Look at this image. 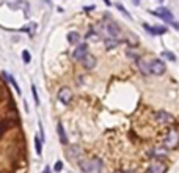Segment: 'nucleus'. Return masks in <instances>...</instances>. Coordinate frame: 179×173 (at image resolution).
<instances>
[{
  "mask_svg": "<svg viewBox=\"0 0 179 173\" xmlns=\"http://www.w3.org/2000/svg\"><path fill=\"white\" fill-rule=\"evenodd\" d=\"M127 57L134 58V60H138V55H137V54H135L134 51H132V49H131V51H127Z\"/></svg>",
  "mask_w": 179,
  "mask_h": 173,
  "instance_id": "28",
  "label": "nucleus"
},
{
  "mask_svg": "<svg viewBox=\"0 0 179 173\" xmlns=\"http://www.w3.org/2000/svg\"><path fill=\"white\" fill-rule=\"evenodd\" d=\"M80 41V35L77 31H69L68 33V43L69 44H77Z\"/></svg>",
  "mask_w": 179,
  "mask_h": 173,
  "instance_id": "17",
  "label": "nucleus"
},
{
  "mask_svg": "<svg viewBox=\"0 0 179 173\" xmlns=\"http://www.w3.org/2000/svg\"><path fill=\"white\" fill-rule=\"evenodd\" d=\"M80 156H82V151L79 147H69L66 149V157L71 159V161H80Z\"/></svg>",
  "mask_w": 179,
  "mask_h": 173,
  "instance_id": "9",
  "label": "nucleus"
},
{
  "mask_svg": "<svg viewBox=\"0 0 179 173\" xmlns=\"http://www.w3.org/2000/svg\"><path fill=\"white\" fill-rule=\"evenodd\" d=\"M127 43H129L131 46H137V44H138V38H137L135 35H129V38H127Z\"/></svg>",
  "mask_w": 179,
  "mask_h": 173,
  "instance_id": "23",
  "label": "nucleus"
},
{
  "mask_svg": "<svg viewBox=\"0 0 179 173\" xmlns=\"http://www.w3.org/2000/svg\"><path fill=\"white\" fill-rule=\"evenodd\" d=\"M168 170V165L165 162H160V161H155L153 162L151 165L148 167V170H146L145 173H165Z\"/></svg>",
  "mask_w": 179,
  "mask_h": 173,
  "instance_id": "7",
  "label": "nucleus"
},
{
  "mask_svg": "<svg viewBox=\"0 0 179 173\" xmlns=\"http://www.w3.org/2000/svg\"><path fill=\"white\" fill-rule=\"evenodd\" d=\"M53 170H55V172H61V170H63V162H61V161H58L57 164H55Z\"/></svg>",
  "mask_w": 179,
  "mask_h": 173,
  "instance_id": "27",
  "label": "nucleus"
},
{
  "mask_svg": "<svg viewBox=\"0 0 179 173\" xmlns=\"http://www.w3.org/2000/svg\"><path fill=\"white\" fill-rule=\"evenodd\" d=\"M35 148H36V154L41 156V153H43V143H41V137H39V135H36V137H35Z\"/></svg>",
  "mask_w": 179,
  "mask_h": 173,
  "instance_id": "19",
  "label": "nucleus"
},
{
  "mask_svg": "<svg viewBox=\"0 0 179 173\" xmlns=\"http://www.w3.org/2000/svg\"><path fill=\"white\" fill-rule=\"evenodd\" d=\"M22 60H24V63H30L31 55H30L29 51H24V52H22Z\"/></svg>",
  "mask_w": 179,
  "mask_h": 173,
  "instance_id": "25",
  "label": "nucleus"
},
{
  "mask_svg": "<svg viewBox=\"0 0 179 173\" xmlns=\"http://www.w3.org/2000/svg\"><path fill=\"white\" fill-rule=\"evenodd\" d=\"M57 131H58V137H60V142L63 145H68V137H66V132H65V127H63L61 123H58L57 126Z\"/></svg>",
  "mask_w": 179,
  "mask_h": 173,
  "instance_id": "15",
  "label": "nucleus"
},
{
  "mask_svg": "<svg viewBox=\"0 0 179 173\" xmlns=\"http://www.w3.org/2000/svg\"><path fill=\"white\" fill-rule=\"evenodd\" d=\"M83 10H85V11H91V10H94V5H93V6H85Z\"/></svg>",
  "mask_w": 179,
  "mask_h": 173,
  "instance_id": "30",
  "label": "nucleus"
},
{
  "mask_svg": "<svg viewBox=\"0 0 179 173\" xmlns=\"http://www.w3.org/2000/svg\"><path fill=\"white\" fill-rule=\"evenodd\" d=\"M31 93H33V98H35V104L38 106L39 104V96H38V92H36V86L31 85Z\"/></svg>",
  "mask_w": 179,
  "mask_h": 173,
  "instance_id": "26",
  "label": "nucleus"
},
{
  "mask_svg": "<svg viewBox=\"0 0 179 173\" xmlns=\"http://www.w3.org/2000/svg\"><path fill=\"white\" fill-rule=\"evenodd\" d=\"M2 76L5 77V79H6V80L13 85V88L16 90V93H17V94H21V88H19V85H17V82H16L14 77H13L11 74H8V72H5V71H2Z\"/></svg>",
  "mask_w": 179,
  "mask_h": 173,
  "instance_id": "13",
  "label": "nucleus"
},
{
  "mask_svg": "<svg viewBox=\"0 0 179 173\" xmlns=\"http://www.w3.org/2000/svg\"><path fill=\"white\" fill-rule=\"evenodd\" d=\"M8 126H10V121H2V123H0V137L5 134V131L8 129Z\"/></svg>",
  "mask_w": 179,
  "mask_h": 173,
  "instance_id": "22",
  "label": "nucleus"
},
{
  "mask_svg": "<svg viewBox=\"0 0 179 173\" xmlns=\"http://www.w3.org/2000/svg\"><path fill=\"white\" fill-rule=\"evenodd\" d=\"M170 24H171L173 27H174V29H176V30H179V24H178V22H174V21H170Z\"/></svg>",
  "mask_w": 179,
  "mask_h": 173,
  "instance_id": "29",
  "label": "nucleus"
},
{
  "mask_svg": "<svg viewBox=\"0 0 179 173\" xmlns=\"http://www.w3.org/2000/svg\"><path fill=\"white\" fill-rule=\"evenodd\" d=\"M86 49H88V46L83 43V44H79L76 49H74V52H72V58L74 60H82L85 55H86Z\"/></svg>",
  "mask_w": 179,
  "mask_h": 173,
  "instance_id": "10",
  "label": "nucleus"
},
{
  "mask_svg": "<svg viewBox=\"0 0 179 173\" xmlns=\"http://www.w3.org/2000/svg\"><path fill=\"white\" fill-rule=\"evenodd\" d=\"M43 173H52V170H50V168H49V167H46Z\"/></svg>",
  "mask_w": 179,
  "mask_h": 173,
  "instance_id": "31",
  "label": "nucleus"
},
{
  "mask_svg": "<svg viewBox=\"0 0 179 173\" xmlns=\"http://www.w3.org/2000/svg\"><path fill=\"white\" fill-rule=\"evenodd\" d=\"M132 3L134 5H140V0H132Z\"/></svg>",
  "mask_w": 179,
  "mask_h": 173,
  "instance_id": "32",
  "label": "nucleus"
},
{
  "mask_svg": "<svg viewBox=\"0 0 179 173\" xmlns=\"http://www.w3.org/2000/svg\"><path fill=\"white\" fill-rule=\"evenodd\" d=\"M116 8H118L119 11H121V14H123V16H126L127 19H131V14L127 13V10L124 8V5H121V3H116Z\"/></svg>",
  "mask_w": 179,
  "mask_h": 173,
  "instance_id": "21",
  "label": "nucleus"
},
{
  "mask_svg": "<svg viewBox=\"0 0 179 173\" xmlns=\"http://www.w3.org/2000/svg\"><path fill=\"white\" fill-rule=\"evenodd\" d=\"M151 14H153V16H157V17H162V19H165V21H173L171 11H170L168 8H163V6L157 8L155 11H151Z\"/></svg>",
  "mask_w": 179,
  "mask_h": 173,
  "instance_id": "8",
  "label": "nucleus"
},
{
  "mask_svg": "<svg viewBox=\"0 0 179 173\" xmlns=\"http://www.w3.org/2000/svg\"><path fill=\"white\" fill-rule=\"evenodd\" d=\"M155 121H157L159 124H162V126L173 124V123H174V117L171 115V113L165 112V110H160V112L155 113Z\"/></svg>",
  "mask_w": 179,
  "mask_h": 173,
  "instance_id": "5",
  "label": "nucleus"
},
{
  "mask_svg": "<svg viewBox=\"0 0 179 173\" xmlns=\"http://www.w3.org/2000/svg\"><path fill=\"white\" fill-rule=\"evenodd\" d=\"M80 61H82V66H83L85 69H93V68L96 66V57L90 55V54H86Z\"/></svg>",
  "mask_w": 179,
  "mask_h": 173,
  "instance_id": "11",
  "label": "nucleus"
},
{
  "mask_svg": "<svg viewBox=\"0 0 179 173\" xmlns=\"http://www.w3.org/2000/svg\"><path fill=\"white\" fill-rule=\"evenodd\" d=\"M151 156L165 157V156H167V148H153V149H151Z\"/></svg>",
  "mask_w": 179,
  "mask_h": 173,
  "instance_id": "18",
  "label": "nucleus"
},
{
  "mask_svg": "<svg viewBox=\"0 0 179 173\" xmlns=\"http://www.w3.org/2000/svg\"><path fill=\"white\" fill-rule=\"evenodd\" d=\"M165 69H167V66H165V63L162 60H159V58H154V60L149 61V71L151 74L154 76H162Z\"/></svg>",
  "mask_w": 179,
  "mask_h": 173,
  "instance_id": "3",
  "label": "nucleus"
},
{
  "mask_svg": "<svg viewBox=\"0 0 179 173\" xmlns=\"http://www.w3.org/2000/svg\"><path fill=\"white\" fill-rule=\"evenodd\" d=\"M162 57L167 58V60H170V61H176V55H174L173 52H170V51H163L162 52Z\"/></svg>",
  "mask_w": 179,
  "mask_h": 173,
  "instance_id": "20",
  "label": "nucleus"
},
{
  "mask_svg": "<svg viewBox=\"0 0 179 173\" xmlns=\"http://www.w3.org/2000/svg\"><path fill=\"white\" fill-rule=\"evenodd\" d=\"M104 2H105V5H107V6L112 5V2H110V0H104Z\"/></svg>",
  "mask_w": 179,
  "mask_h": 173,
  "instance_id": "33",
  "label": "nucleus"
},
{
  "mask_svg": "<svg viewBox=\"0 0 179 173\" xmlns=\"http://www.w3.org/2000/svg\"><path fill=\"white\" fill-rule=\"evenodd\" d=\"M86 38L91 39V41H99V35L96 33V31H88V33H86Z\"/></svg>",
  "mask_w": 179,
  "mask_h": 173,
  "instance_id": "24",
  "label": "nucleus"
},
{
  "mask_svg": "<svg viewBox=\"0 0 179 173\" xmlns=\"http://www.w3.org/2000/svg\"><path fill=\"white\" fill-rule=\"evenodd\" d=\"M115 173H121V172H115Z\"/></svg>",
  "mask_w": 179,
  "mask_h": 173,
  "instance_id": "34",
  "label": "nucleus"
},
{
  "mask_svg": "<svg viewBox=\"0 0 179 173\" xmlns=\"http://www.w3.org/2000/svg\"><path fill=\"white\" fill-rule=\"evenodd\" d=\"M137 63H138V69L140 72L143 76H149L151 74V71H149V63L148 61H145V60H141V58H138L137 60Z\"/></svg>",
  "mask_w": 179,
  "mask_h": 173,
  "instance_id": "12",
  "label": "nucleus"
},
{
  "mask_svg": "<svg viewBox=\"0 0 179 173\" xmlns=\"http://www.w3.org/2000/svg\"><path fill=\"white\" fill-rule=\"evenodd\" d=\"M0 94H2V90H0Z\"/></svg>",
  "mask_w": 179,
  "mask_h": 173,
  "instance_id": "35",
  "label": "nucleus"
},
{
  "mask_svg": "<svg viewBox=\"0 0 179 173\" xmlns=\"http://www.w3.org/2000/svg\"><path fill=\"white\" fill-rule=\"evenodd\" d=\"M179 147V131L170 129L167 135L163 137V148L167 149H174Z\"/></svg>",
  "mask_w": 179,
  "mask_h": 173,
  "instance_id": "1",
  "label": "nucleus"
},
{
  "mask_svg": "<svg viewBox=\"0 0 179 173\" xmlns=\"http://www.w3.org/2000/svg\"><path fill=\"white\" fill-rule=\"evenodd\" d=\"M101 165H102L101 161H86V159L79 161V167L83 173H91L93 170H96V168H101Z\"/></svg>",
  "mask_w": 179,
  "mask_h": 173,
  "instance_id": "4",
  "label": "nucleus"
},
{
  "mask_svg": "<svg viewBox=\"0 0 179 173\" xmlns=\"http://www.w3.org/2000/svg\"><path fill=\"white\" fill-rule=\"evenodd\" d=\"M121 43V39H115V38H105V49L107 51H112Z\"/></svg>",
  "mask_w": 179,
  "mask_h": 173,
  "instance_id": "16",
  "label": "nucleus"
},
{
  "mask_svg": "<svg viewBox=\"0 0 179 173\" xmlns=\"http://www.w3.org/2000/svg\"><path fill=\"white\" fill-rule=\"evenodd\" d=\"M143 27L149 31V33H153V35H163V33H167V29H165V27H160V25L154 27V29H151L148 24H143Z\"/></svg>",
  "mask_w": 179,
  "mask_h": 173,
  "instance_id": "14",
  "label": "nucleus"
},
{
  "mask_svg": "<svg viewBox=\"0 0 179 173\" xmlns=\"http://www.w3.org/2000/svg\"><path fill=\"white\" fill-rule=\"evenodd\" d=\"M71 99H72L71 88H68V86H61V88L58 90V101L61 104H69Z\"/></svg>",
  "mask_w": 179,
  "mask_h": 173,
  "instance_id": "6",
  "label": "nucleus"
},
{
  "mask_svg": "<svg viewBox=\"0 0 179 173\" xmlns=\"http://www.w3.org/2000/svg\"><path fill=\"white\" fill-rule=\"evenodd\" d=\"M104 31L107 33V38H115V39H119V35H121V29L115 22H105Z\"/></svg>",
  "mask_w": 179,
  "mask_h": 173,
  "instance_id": "2",
  "label": "nucleus"
}]
</instances>
